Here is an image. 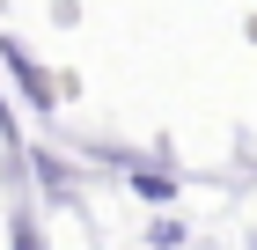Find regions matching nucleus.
Wrapping results in <instances>:
<instances>
[{"mask_svg": "<svg viewBox=\"0 0 257 250\" xmlns=\"http://www.w3.org/2000/svg\"><path fill=\"white\" fill-rule=\"evenodd\" d=\"M0 59H8V74H15V81H22V96L37 103V111H52V81H44V74H37V66H30V52H22V44H15V37H0Z\"/></svg>", "mask_w": 257, "mask_h": 250, "instance_id": "1", "label": "nucleus"}, {"mask_svg": "<svg viewBox=\"0 0 257 250\" xmlns=\"http://www.w3.org/2000/svg\"><path fill=\"white\" fill-rule=\"evenodd\" d=\"M15 250H44L37 243V221H15Z\"/></svg>", "mask_w": 257, "mask_h": 250, "instance_id": "2", "label": "nucleus"}]
</instances>
